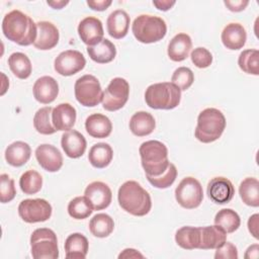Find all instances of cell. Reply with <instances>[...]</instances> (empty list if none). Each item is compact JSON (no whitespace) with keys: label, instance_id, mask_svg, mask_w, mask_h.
Returning a JSON list of instances; mask_svg holds the SVG:
<instances>
[{"label":"cell","instance_id":"e575fe53","mask_svg":"<svg viewBox=\"0 0 259 259\" xmlns=\"http://www.w3.org/2000/svg\"><path fill=\"white\" fill-rule=\"evenodd\" d=\"M214 225L222 228L227 234L234 233L241 225L239 214L231 208H223L219 210L214 217Z\"/></svg>","mask_w":259,"mask_h":259},{"label":"cell","instance_id":"e0dca14e","mask_svg":"<svg viewBox=\"0 0 259 259\" xmlns=\"http://www.w3.org/2000/svg\"><path fill=\"white\" fill-rule=\"evenodd\" d=\"M37 36L33 46L41 51H48L57 46L60 38V33L56 25L50 21H38Z\"/></svg>","mask_w":259,"mask_h":259},{"label":"cell","instance_id":"b9f144b4","mask_svg":"<svg viewBox=\"0 0 259 259\" xmlns=\"http://www.w3.org/2000/svg\"><path fill=\"white\" fill-rule=\"evenodd\" d=\"M0 200L2 203L10 202L16 195L14 180L7 174L0 175Z\"/></svg>","mask_w":259,"mask_h":259},{"label":"cell","instance_id":"44dd1931","mask_svg":"<svg viewBox=\"0 0 259 259\" xmlns=\"http://www.w3.org/2000/svg\"><path fill=\"white\" fill-rule=\"evenodd\" d=\"M77 112L70 103H60L52 112V121L57 131H70L76 121Z\"/></svg>","mask_w":259,"mask_h":259},{"label":"cell","instance_id":"ffe728a7","mask_svg":"<svg viewBox=\"0 0 259 259\" xmlns=\"http://www.w3.org/2000/svg\"><path fill=\"white\" fill-rule=\"evenodd\" d=\"M221 38L223 45L227 49L236 51L242 49L245 46L247 32L242 24L232 22L224 27Z\"/></svg>","mask_w":259,"mask_h":259},{"label":"cell","instance_id":"30bf717a","mask_svg":"<svg viewBox=\"0 0 259 259\" xmlns=\"http://www.w3.org/2000/svg\"><path fill=\"white\" fill-rule=\"evenodd\" d=\"M130 95V84L123 78H113L103 91L102 106L105 110L116 111L124 106Z\"/></svg>","mask_w":259,"mask_h":259},{"label":"cell","instance_id":"6da1fadb","mask_svg":"<svg viewBox=\"0 0 259 259\" xmlns=\"http://www.w3.org/2000/svg\"><path fill=\"white\" fill-rule=\"evenodd\" d=\"M2 31L6 38L19 45H33L37 36L36 23L25 13L14 9L2 20Z\"/></svg>","mask_w":259,"mask_h":259},{"label":"cell","instance_id":"8992f818","mask_svg":"<svg viewBox=\"0 0 259 259\" xmlns=\"http://www.w3.org/2000/svg\"><path fill=\"white\" fill-rule=\"evenodd\" d=\"M132 30L140 42L153 44L164 38L167 25L165 20L159 16L142 14L134 20Z\"/></svg>","mask_w":259,"mask_h":259},{"label":"cell","instance_id":"d590c367","mask_svg":"<svg viewBox=\"0 0 259 259\" xmlns=\"http://www.w3.org/2000/svg\"><path fill=\"white\" fill-rule=\"evenodd\" d=\"M53 107L45 106L39 108L33 116V126L41 135H53L57 132L52 121Z\"/></svg>","mask_w":259,"mask_h":259},{"label":"cell","instance_id":"9c48e42d","mask_svg":"<svg viewBox=\"0 0 259 259\" xmlns=\"http://www.w3.org/2000/svg\"><path fill=\"white\" fill-rule=\"evenodd\" d=\"M175 198L184 208L193 209L198 207L203 199V190L200 182L190 176L183 178L175 189Z\"/></svg>","mask_w":259,"mask_h":259},{"label":"cell","instance_id":"74e56055","mask_svg":"<svg viewBox=\"0 0 259 259\" xmlns=\"http://www.w3.org/2000/svg\"><path fill=\"white\" fill-rule=\"evenodd\" d=\"M93 210L92 204L85 195L73 198L68 204L69 215L76 220H84L88 218Z\"/></svg>","mask_w":259,"mask_h":259},{"label":"cell","instance_id":"ab89813d","mask_svg":"<svg viewBox=\"0 0 259 259\" xmlns=\"http://www.w3.org/2000/svg\"><path fill=\"white\" fill-rule=\"evenodd\" d=\"M148 181L157 188H168L169 186H171L176 177H177V169L175 167V165L173 163H169L167 169L158 176H150V175H146Z\"/></svg>","mask_w":259,"mask_h":259},{"label":"cell","instance_id":"7bdbcfd3","mask_svg":"<svg viewBox=\"0 0 259 259\" xmlns=\"http://www.w3.org/2000/svg\"><path fill=\"white\" fill-rule=\"evenodd\" d=\"M190 58H191V61L194 64V66L199 68V69L207 68L212 63L211 53L207 49L201 48V47H198V48L194 49L191 52Z\"/></svg>","mask_w":259,"mask_h":259},{"label":"cell","instance_id":"d4e9b609","mask_svg":"<svg viewBox=\"0 0 259 259\" xmlns=\"http://www.w3.org/2000/svg\"><path fill=\"white\" fill-rule=\"evenodd\" d=\"M192 48V41L188 34L178 33L176 34L168 45V57L174 62L184 61Z\"/></svg>","mask_w":259,"mask_h":259},{"label":"cell","instance_id":"f5cc1de1","mask_svg":"<svg viewBox=\"0 0 259 259\" xmlns=\"http://www.w3.org/2000/svg\"><path fill=\"white\" fill-rule=\"evenodd\" d=\"M1 76H2V78H3V84H2V91H1V95H4L5 94V92H6V90L8 89V86L7 85H5L6 83L7 84H9V82H8V79L6 78V76H5V74L4 73H1Z\"/></svg>","mask_w":259,"mask_h":259},{"label":"cell","instance_id":"603a6c76","mask_svg":"<svg viewBox=\"0 0 259 259\" xmlns=\"http://www.w3.org/2000/svg\"><path fill=\"white\" fill-rule=\"evenodd\" d=\"M130 22H131V18L124 10L122 9L114 10L107 17L106 26H107L108 34L116 39H120L124 37L127 34Z\"/></svg>","mask_w":259,"mask_h":259},{"label":"cell","instance_id":"f907efd6","mask_svg":"<svg viewBox=\"0 0 259 259\" xmlns=\"http://www.w3.org/2000/svg\"><path fill=\"white\" fill-rule=\"evenodd\" d=\"M258 251H259V246L258 244H254L248 247V249L246 250V253L244 255L245 258H258Z\"/></svg>","mask_w":259,"mask_h":259},{"label":"cell","instance_id":"5bb4252c","mask_svg":"<svg viewBox=\"0 0 259 259\" xmlns=\"http://www.w3.org/2000/svg\"><path fill=\"white\" fill-rule=\"evenodd\" d=\"M78 34L81 40L88 47L95 46L103 39L102 22L93 16L85 17L78 25Z\"/></svg>","mask_w":259,"mask_h":259},{"label":"cell","instance_id":"f35d334b","mask_svg":"<svg viewBox=\"0 0 259 259\" xmlns=\"http://www.w3.org/2000/svg\"><path fill=\"white\" fill-rule=\"evenodd\" d=\"M19 186L24 194H35L42 186L41 175L35 170H27L20 176Z\"/></svg>","mask_w":259,"mask_h":259},{"label":"cell","instance_id":"7a4b0ae2","mask_svg":"<svg viewBox=\"0 0 259 259\" xmlns=\"http://www.w3.org/2000/svg\"><path fill=\"white\" fill-rule=\"evenodd\" d=\"M117 199L120 207L126 212L144 217L151 210L152 200L149 192L134 180L125 181L118 189Z\"/></svg>","mask_w":259,"mask_h":259},{"label":"cell","instance_id":"4316f807","mask_svg":"<svg viewBox=\"0 0 259 259\" xmlns=\"http://www.w3.org/2000/svg\"><path fill=\"white\" fill-rule=\"evenodd\" d=\"M89 243L87 238L80 233H73L65 241L66 258L84 259L88 253Z\"/></svg>","mask_w":259,"mask_h":259},{"label":"cell","instance_id":"bcb514c9","mask_svg":"<svg viewBox=\"0 0 259 259\" xmlns=\"http://www.w3.org/2000/svg\"><path fill=\"white\" fill-rule=\"evenodd\" d=\"M227 8L233 12H240L244 10L247 5L249 4V1L247 0H238V1H224Z\"/></svg>","mask_w":259,"mask_h":259},{"label":"cell","instance_id":"277c9868","mask_svg":"<svg viewBox=\"0 0 259 259\" xmlns=\"http://www.w3.org/2000/svg\"><path fill=\"white\" fill-rule=\"evenodd\" d=\"M225 128L226 118L223 112L217 108L209 107L198 114L194 136L199 142L208 144L221 138Z\"/></svg>","mask_w":259,"mask_h":259},{"label":"cell","instance_id":"d6986e66","mask_svg":"<svg viewBox=\"0 0 259 259\" xmlns=\"http://www.w3.org/2000/svg\"><path fill=\"white\" fill-rule=\"evenodd\" d=\"M61 145L69 158L77 159L85 153L87 143L81 133L75 130H70L63 134Z\"/></svg>","mask_w":259,"mask_h":259},{"label":"cell","instance_id":"d6a6232c","mask_svg":"<svg viewBox=\"0 0 259 259\" xmlns=\"http://www.w3.org/2000/svg\"><path fill=\"white\" fill-rule=\"evenodd\" d=\"M114 229V222L107 213H97L89 222V230L94 237H108Z\"/></svg>","mask_w":259,"mask_h":259},{"label":"cell","instance_id":"ac0fdd59","mask_svg":"<svg viewBox=\"0 0 259 259\" xmlns=\"http://www.w3.org/2000/svg\"><path fill=\"white\" fill-rule=\"evenodd\" d=\"M33 96L42 104L52 103L59 94L58 82L51 76H42L33 84Z\"/></svg>","mask_w":259,"mask_h":259},{"label":"cell","instance_id":"7402d4cb","mask_svg":"<svg viewBox=\"0 0 259 259\" xmlns=\"http://www.w3.org/2000/svg\"><path fill=\"white\" fill-rule=\"evenodd\" d=\"M199 245L198 249L209 250L217 249L227 241V233L219 226L199 227Z\"/></svg>","mask_w":259,"mask_h":259},{"label":"cell","instance_id":"cb8c5ba5","mask_svg":"<svg viewBox=\"0 0 259 259\" xmlns=\"http://www.w3.org/2000/svg\"><path fill=\"white\" fill-rule=\"evenodd\" d=\"M86 132L92 138L103 139L107 138L112 131V123L110 119L101 113H93L85 120Z\"/></svg>","mask_w":259,"mask_h":259},{"label":"cell","instance_id":"3957f363","mask_svg":"<svg viewBox=\"0 0 259 259\" xmlns=\"http://www.w3.org/2000/svg\"><path fill=\"white\" fill-rule=\"evenodd\" d=\"M141 163L146 175H161L168 167V149L159 141L151 140L144 142L139 149Z\"/></svg>","mask_w":259,"mask_h":259},{"label":"cell","instance_id":"7c38bea8","mask_svg":"<svg viewBox=\"0 0 259 259\" xmlns=\"http://www.w3.org/2000/svg\"><path fill=\"white\" fill-rule=\"evenodd\" d=\"M85 65V57L76 50H67L60 53L54 62L55 71L62 76H72L83 70Z\"/></svg>","mask_w":259,"mask_h":259},{"label":"cell","instance_id":"f1b7e54d","mask_svg":"<svg viewBox=\"0 0 259 259\" xmlns=\"http://www.w3.org/2000/svg\"><path fill=\"white\" fill-rule=\"evenodd\" d=\"M90 59L98 64H106L113 61L116 56L115 46L107 38H103L99 44L87 48Z\"/></svg>","mask_w":259,"mask_h":259},{"label":"cell","instance_id":"c3c4849f","mask_svg":"<svg viewBox=\"0 0 259 259\" xmlns=\"http://www.w3.org/2000/svg\"><path fill=\"white\" fill-rule=\"evenodd\" d=\"M176 2L175 1H169V0H155L153 1V5L156 6L157 9L162 10V11H167L169 9L172 8V6H174Z\"/></svg>","mask_w":259,"mask_h":259},{"label":"cell","instance_id":"ee69618b","mask_svg":"<svg viewBox=\"0 0 259 259\" xmlns=\"http://www.w3.org/2000/svg\"><path fill=\"white\" fill-rule=\"evenodd\" d=\"M215 259H237L238 250L237 247L231 242H224L221 246L215 249Z\"/></svg>","mask_w":259,"mask_h":259},{"label":"cell","instance_id":"8d00e7d4","mask_svg":"<svg viewBox=\"0 0 259 259\" xmlns=\"http://www.w3.org/2000/svg\"><path fill=\"white\" fill-rule=\"evenodd\" d=\"M238 65L243 72L257 76L259 74L258 50L249 49V50L243 51L238 58Z\"/></svg>","mask_w":259,"mask_h":259},{"label":"cell","instance_id":"ba28073f","mask_svg":"<svg viewBox=\"0 0 259 259\" xmlns=\"http://www.w3.org/2000/svg\"><path fill=\"white\" fill-rule=\"evenodd\" d=\"M75 97L77 101L86 107H93L102 101L103 92L98 79L93 75H84L76 80Z\"/></svg>","mask_w":259,"mask_h":259},{"label":"cell","instance_id":"836d02e7","mask_svg":"<svg viewBox=\"0 0 259 259\" xmlns=\"http://www.w3.org/2000/svg\"><path fill=\"white\" fill-rule=\"evenodd\" d=\"M177 245L185 250L198 249L199 245V229L195 227L185 226L177 230L175 234Z\"/></svg>","mask_w":259,"mask_h":259},{"label":"cell","instance_id":"5b68a950","mask_svg":"<svg viewBox=\"0 0 259 259\" xmlns=\"http://www.w3.org/2000/svg\"><path fill=\"white\" fill-rule=\"evenodd\" d=\"M181 99V90L172 82H161L150 85L145 92L147 105L154 109H173Z\"/></svg>","mask_w":259,"mask_h":259},{"label":"cell","instance_id":"8fae6325","mask_svg":"<svg viewBox=\"0 0 259 259\" xmlns=\"http://www.w3.org/2000/svg\"><path fill=\"white\" fill-rule=\"evenodd\" d=\"M52 205L42 198L23 199L18 205L19 217L28 224L48 221L52 215Z\"/></svg>","mask_w":259,"mask_h":259},{"label":"cell","instance_id":"484cf974","mask_svg":"<svg viewBox=\"0 0 259 259\" xmlns=\"http://www.w3.org/2000/svg\"><path fill=\"white\" fill-rule=\"evenodd\" d=\"M30 155V146L22 141H16L10 144L5 150V160L13 167H20L26 164Z\"/></svg>","mask_w":259,"mask_h":259},{"label":"cell","instance_id":"7dc6e473","mask_svg":"<svg viewBox=\"0 0 259 259\" xmlns=\"http://www.w3.org/2000/svg\"><path fill=\"white\" fill-rule=\"evenodd\" d=\"M258 221H259L258 213L251 215L248 220V230L255 239H258V225H259Z\"/></svg>","mask_w":259,"mask_h":259},{"label":"cell","instance_id":"1f68e13d","mask_svg":"<svg viewBox=\"0 0 259 259\" xmlns=\"http://www.w3.org/2000/svg\"><path fill=\"white\" fill-rule=\"evenodd\" d=\"M8 65L11 72L19 79H26L30 76L32 66L29 58L23 53H13L8 58Z\"/></svg>","mask_w":259,"mask_h":259},{"label":"cell","instance_id":"83f0119b","mask_svg":"<svg viewBox=\"0 0 259 259\" xmlns=\"http://www.w3.org/2000/svg\"><path fill=\"white\" fill-rule=\"evenodd\" d=\"M155 127V118L147 111H138L130 119V130L137 137L148 136L153 133Z\"/></svg>","mask_w":259,"mask_h":259},{"label":"cell","instance_id":"4dcf8cb0","mask_svg":"<svg viewBox=\"0 0 259 259\" xmlns=\"http://www.w3.org/2000/svg\"><path fill=\"white\" fill-rule=\"evenodd\" d=\"M239 193L245 204L257 207L259 205V181L257 178H245L240 184Z\"/></svg>","mask_w":259,"mask_h":259},{"label":"cell","instance_id":"2e32d148","mask_svg":"<svg viewBox=\"0 0 259 259\" xmlns=\"http://www.w3.org/2000/svg\"><path fill=\"white\" fill-rule=\"evenodd\" d=\"M84 194L89 199L94 210L106 208L112 199V193L109 186L101 181H93L88 184Z\"/></svg>","mask_w":259,"mask_h":259},{"label":"cell","instance_id":"9a60e30c","mask_svg":"<svg viewBox=\"0 0 259 259\" xmlns=\"http://www.w3.org/2000/svg\"><path fill=\"white\" fill-rule=\"evenodd\" d=\"M35 158L48 172H57L63 166V156L61 152L53 145L41 144L35 150Z\"/></svg>","mask_w":259,"mask_h":259},{"label":"cell","instance_id":"816d5d0a","mask_svg":"<svg viewBox=\"0 0 259 259\" xmlns=\"http://www.w3.org/2000/svg\"><path fill=\"white\" fill-rule=\"evenodd\" d=\"M48 5H50L54 9H62L69 2L68 1H48Z\"/></svg>","mask_w":259,"mask_h":259},{"label":"cell","instance_id":"681fc988","mask_svg":"<svg viewBox=\"0 0 259 259\" xmlns=\"http://www.w3.org/2000/svg\"><path fill=\"white\" fill-rule=\"evenodd\" d=\"M118 258H144V255L141 254L139 251H137L136 249H132V248H127L124 249L119 255Z\"/></svg>","mask_w":259,"mask_h":259},{"label":"cell","instance_id":"f6af8a7d","mask_svg":"<svg viewBox=\"0 0 259 259\" xmlns=\"http://www.w3.org/2000/svg\"><path fill=\"white\" fill-rule=\"evenodd\" d=\"M87 5L95 11H104L106 10L111 4L112 1L111 0H88Z\"/></svg>","mask_w":259,"mask_h":259},{"label":"cell","instance_id":"f546056e","mask_svg":"<svg viewBox=\"0 0 259 259\" xmlns=\"http://www.w3.org/2000/svg\"><path fill=\"white\" fill-rule=\"evenodd\" d=\"M113 158L112 148L107 143H97L93 145L88 154L90 164L98 169L108 166Z\"/></svg>","mask_w":259,"mask_h":259},{"label":"cell","instance_id":"52a82bcc","mask_svg":"<svg viewBox=\"0 0 259 259\" xmlns=\"http://www.w3.org/2000/svg\"><path fill=\"white\" fill-rule=\"evenodd\" d=\"M30 251L34 259H57L59 248L55 232L48 228L34 230L30 236Z\"/></svg>","mask_w":259,"mask_h":259},{"label":"cell","instance_id":"4fadbf2b","mask_svg":"<svg viewBox=\"0 0 259 259\" xmlns=\"http://www.w3.org/2000/svg\"><path fill=\"white\" fill-rule=\"evenodd\" d=\"M235 194L233 183L226 177H213L207 184V195L214 203L225 204L232 200Z\"/></svg>","mask_w":259,"mask_h":259},{"label":"cell","instance_id":"60d3db41","mask_svg":"<svg viewBox=\"0 0 259 259\" xmlns=\"http://www.w3.org/2000/svg\"><path fill=\"white\" fill-rule=\"evenodd\" d=\"M171 81L181 91H184V90H187L192 85L194 81V75L189 68L179 67L174 71L171 77Z\"/></svg>","mask_w":259,"mask_h":259}]
</instances>
